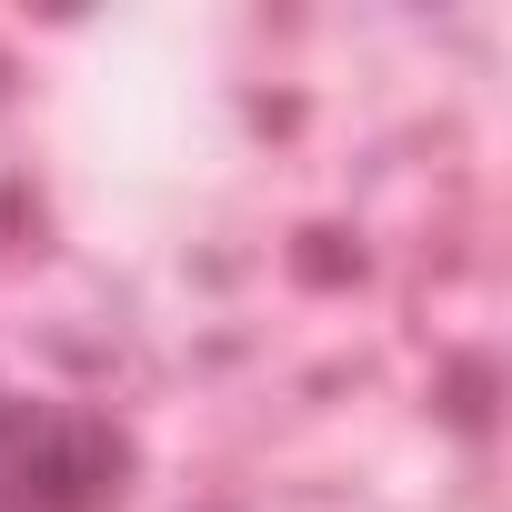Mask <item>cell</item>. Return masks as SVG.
<instances>
[{"label": "cell", "mask_w": 512, "mask_h": 512, "mask_svg": "<svg viewBox=\"0 0 512 512\" xmlns=\"http://www.w3.org/2000/svg\"><path fill=\"white\" fill-rule=\"evenodd\" d=\"M0 512H121L111 422L0 392Z\"/></svg>", "instance_id": "cell-1"}]
</instances>
